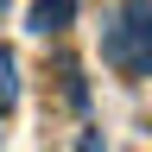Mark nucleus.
Returning a JSON list of instances; mask_svg holds the SVG:
<instances>
[{"label":"nucleus","mask_w":152,"mask_h":152,"mask_svg":"<svg viewBox=\"0 0 152 152\" xmlns=\"http://www.w3.org/2000/svg\"><path fill=\"white\" fill-rule=\"evenodd\" d=\"M70 19H76V0H32V19H26V26L51 38V32H64Z\"/></svg>","instance_id":"f03ea898"},{"label":"nucleus","mask_w":152,"mask_h":152,"mask_svg":"<svg viewBox=\"0 0 152 152\" xmlns=\"http://www.w3.org/2000/svg\"><path fill=\"white\" fill-rule=\"evenodd\" d=\"M76 152H102V127H89L83 140H76Z\"/></svg>","instance_id":"20e7f679"},{"label":"nucleus","mask_w":152,"mask_h":152,"mask_svg":"<svg viewBox=\"0 0 152 152\" xmlns=\"http://www.w3.org/2000/svg\"><path fill=\"white\" fill-rule=\"evenodd\" d=\"M7 7H13V0H0V13H7Z\"/></svg>","instance_id":"39448f33"},{"label":"nucleus","mask_w":152,"mask_h":152,"mask_svg":"<svg viewBox=\"0 0 152 152\" xmlns=\"http://www.w3.org/2000/svg\"><path fill=\"white\" fill-rule=\"evenodd\" d=\"M13 102H19V64H13V51L0 45V114H13Z\"/></svg>","instance_id":"7ed1b4c3"},{"label":"nucleus","mask_w":152,"mask_h":152,"mask_svg":"<svg viewBox=\"0 0 152 152\" xmlns=\"http://www.w3.org/2000/svg\"><path fill=\"white\" fill-rule=\"evenodd\" d=\"M102 64L127 83L152 76V0H121L102 32Z\"/></svg>","instance_id":"f257e3e1"}]
</instances>
